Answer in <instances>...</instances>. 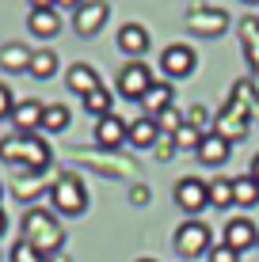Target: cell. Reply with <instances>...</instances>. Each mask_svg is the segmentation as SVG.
<instances>
[{
	"mask_svg": "<svg viewBox=\"0 0 259 262\" xmlns=\"http://www.w3.org/2000/svg\"><path fill=\"white\" fill-rule=\"evenodd\" d=\"M0 160L4 164H15L19 171H31V175H42L53 164V148L38 133H15V137L0 141Z\"/></svg>",
	"mask_w": 259,
	"mask_h": 262,
	"instance_id": "6da1fadb",
	"label": "cell"
},
{
	"mask_svg": "<svg viewBox=\"0 0 259 262\" xmlns=\"http://www.w3.org/2000/svg\"><path fill=\"white\" fill-rule=\"evenodd\" d=\"M23 239L31 243L42 258H53L65 247V228H61V221L50 209H38V205H34V209H27V216H23Z\"/></svg>",
	"mask_w": 259,
	"mask_h": 262,
	"instance_id": "7a4b0ae2",
	"label": "cell"
},
{
	"mask_svg": "<svg viewBox=\"0 0 259 262\" xmlns=\"http://www.w3.org/2000/svg\"><path fill=\"white\" fill-rule=\"evenodd\" d=\"M50 202L61 216H80L88 209V186L84 179L73 175V171H61L57 179L50 183Z\"/></svg>",
	"mask_w": 259,
	"mask_h": 262,
	"instance_id": "3957f363",
	"label": "cell"
},
{
	"mask_svg": "<svg viewBox=\"0 0 259 262\" xmlns=\"http://www.w3.org/2000/svg\"><path fill=\"white\" fill-rule=\"evenodd\" d=\"M175 251H180V258L183 262H194L198 255H206V251L213 247V236H210V228L202 221H194V216H187V221L175 228Z\"/></svg>",
	"mask_w": 259,
	"mask_h": 262,
	"instance_id": "277c9868",
	"label": "cell"
},
{
	"mask_svg": "<svg viewBox=\"0 0 259 262\" xmlns=\"http://www.w3.org/2000/svg\"><path fill=\"white\" fill-rule=\"evenodd\" d=\"M229 12L225 8H210V4H194L187 12V31L198 34V38H221L229 31Z\"/></svg>",
	"mask_w": 259,
	"mask_h": 262,
	"instance_id": "5b68a950",
	"label": "cell"
},
{
	"mask_svg": "<svg viewBox=\"0 0 259 262\" xmlns=\"http://www.w3.org/2000/svg\"><path fill=\"white\" fill-rule=\"evenodd\" d=\"M153 69L145 65V61H130V65H122L118 69V80H114V88H118V95H126V99H145V92L153 88Z\"/></svg>",
	"mask_w": 259,
	"mask_h": 262,
	"instance_id": "8992f818",
	"label": "cell"
},
{
	"mask_svg": "<svg viewBox=\"0 0 259 262\" xmlns=\"http://www.w3.org/2000/svg\"><path fill=\"white\" fill-rule=\"evenodd\" d=\"M194 69H198V53L187 46V42H172V46L160 53V72H164L168 80H183V76H191Z\"/></svg>",
	"mask_w": 259,
	"mask_h": 262,
	"instance_id": "52a82bcc",
	"label": "cell"
},
{
	"mask_svg": "<svg viewBox=\"0 0 259 262\" xmlns=\"http://www.w3.org/2000/svg\"><path fill=\"white\" fill-rule=\"evenodd\" d=\"M172 198H175V205L187 213V216H198L202 209H210V198H206V179H194V175H187V179H180L175 183V190H172Z\"/></svg>",
	"mask_w": 259,
	"mask_h": 262,
	"instance_id": "ba28073f",
	"label": "cell"
},
{
	"mask_svg": "<svg viewBox=\"0 0 259 262\" xmlns=\"http://www.w3.org/2000/svg\"><path fill=\"white\" fill-rule=\"evenodd\" d=\"M107 15H111V4H107V0H84V4L73 12V31L80 38H92V34L103 31Z\"/></svg>",
	"mask_w": 259,
	"mask_h": 262,
	"instance_id": "9c48e42d",
	"label": "cell"
},
{
	"mask_svg": "<svg viewBox=\"0 0 259 262\" xmlns=\"http://www.w3.org/2000/svg\"><path fill=\"white\" fill-rule=\"evenodd\" d=\"M248 118H252L248 111H240L236 103H225L221 114H217V122H213V133H221V137L233 144V141H240L248 133Z\"/></svg>",
	"mask_w": 259,
	"mask_h": 262,
	"instance_id": "30bf717a",
	"label": "cell"
},
{
	"mask_svg": "<svg viewBox=\"0 0 259 262\" xmlns=\"http://www.w3.org/2000/svg\"><path fill=\"white\" fill-rule=\"evenodd\" d=\"M126 133H130V122H122L118 114L95 118V141H99V148H107V152H118L122 144H126Z\"/></svg>",
	"mask_w": 259,
	"mask_h": 262,
	"instance_id": "8fae6325",
	"label": "cell"
},
{
	"mask_svg": "<svg viewBox=\"0 0 259 262\" xmlns=\"http://www.w3.org/2000/svg\"><path fill=\"white\" fill-rule=\"evenodd\" d=\"M255 239H259V228L248 221V216H233V221L225 224V236H221V243L233 247L236 255H240V251H248V247H255Z\"/></svg>",
	"mask_w": 259,
	"mask_h": 262,
	"instance_id": "7c38bea8",
	"label": "cell"
},
{
	"mask_svg": "<svg viewBox=\"0 0 259 262\" xmlns=\"http://www.w3.org/2000/svg\"><path fill=\"white\" fill-rule=\"evenodd\" d=\"M42 106H46V103H38V99H23V103H15L12 118H8L15 125V133H38L42 129Z\"/></svg>",
	"mask_w": 259,
	"mask_h": 262,
	"instance_id": "4fadbf2b",
	"label": "cell"
},
{
	"mask_svg": "<svg viewBox=\"0 0 259 262\" xmlns=\"http://www.w3.org/2000/svg\"><path fill=\"white\" fill-rule=\"evenodd\" d=\"M229 152H233V148H229V141L221 137V133H213V129H210V133H202L198 152H194V156H198L206 167H221V164L229 160Z\"/></svg>",
	"mask_w": 259,
	"mask_h": 262,
	"instance_id": "5bb4252c",
	"label": "cell"
},
{
	"mask_svg": "<svg viewBox=\"0 0 259 262\" xmlns=\"http://www.w3.org/2000/svg\"><path fill=\"white\" fill-rule=\"evenodd\" d=\"M118 50L126 53V57H141V53L149 50V31L141 23H126V27H118Z\"/></svg>",
	"mask_w": 259,
	"mask_h": 262,
	"instance_id": "9a60e30c",
	"label": "cell"
},
{
	"mask_svg": "<svg viewBox=\"0 0 259 262\" xmlns=\"http://www.w3.org/2000/svg\"><path fill=\"white\" fill-rule=\"evenodd\" d=\"M65 84H69V92H76L80 99H84V95H92L95 88H103V84H99V72H95L92 65H69V72H65Z\"/></svg>",
	"mask_w": 259,
	"mask_h": 262,
	"instance_id": "2e32d148",
	"label": "cell"
},
{
	"mask_svg": "<svg viewBox=\"0 0 259 262\" xmlns=\"http://www.w3.org/2000/svg\"><path fill=\"white\" fill-rule=\"evenodd\" d=\"M172 99H175V88L168 84V80H153V88L145 92L141 106H145V114H149V118H156L160 111H168V106H172Z\"/></svg>",
	"mask_w": 259,
	"mask_h": 262,
	"instance_id": "e0dca14e",
	"label": "cell"
},
{
	"mask_svg": "<svg viewBox=\"0 0 259 262\" xmlns=\"http://www.w3.org/2000/svg\"><path fill=\"white\" fill-rule=\"evenodd\" d=\"M31 57H34V50H27L23 42H8L0 50V72H27L31 69Z\"/></svg>",
	"mask_w": 259,
	"mask_h": 262,
	"instance_id": "ac0fdd59",
	"label": "cell"
},
{
	"mask_svg": "<svg viewBox=\"0 0 259 262\" xmlns=\"http://www.w3.org/2000/svg\"><path fill=\"white\" fill-rule=\"evenodd\" d=\"M126 141L133 144V148H153V144L160 141V129H156V122L149 118H133L130 122V133H126Z\"/></svg>",
	"mask_w": 259,
	"mask_h": 262,
	"instance_id": "d6986e66",
	"label": "cell"
},
{
	"mask_svg": "<svg viewBox=\"0 0 259 262\" xmlns=\"http://www.w3.org/2000/svg\"><path fill=\"white\" fill-rule=\"evenodd\" d=\"M233 205H240V209H255L259 205V183L252 175H236L233 179Z\"/></svg>",
	"mask_w": 259,
	"mask_h": 262,
	"instance_id": "ffe728a7",
	"label": "cell"
},
{
	"mask_svg": "<svg viewBox=\"0 0 259 262\" xmlns=\"http://www.w3.org/2000/svg\"><path fill=\"white\" fill-rule=\"evenodd\" d=\"M27 31L34 34V38H53V34L61 31V19H57V12H31L27 15Z\"/></svg>",
	"mask_w": 259,
	"mask_h": 262,
	"instance_id": "44dd1931",
	"label": "cell"
},
{
	"mask_svg": "<svg viewBox=\"0 0 259 262\" xmlns=\"http://www.w3.org/2000/svg\"><path fill=\"white\" fill-rule=\"evenodd\" d=\"M69 122H73V114H69L65 103H46L42 106V129L46 133H65Z\"/></svg>",
	"mask_w": 259,
	"mask_h": 262,
	"instance_id": "7402d4cb",
	"label": "cell"
},
{
	"mask_svg": "<svg viewBox=\"0 0 259 262\" xmlns=\"http://www.w3.org/2000/svg\"><path fill=\"white\" fill-rule=\"evenodd\" d=\"M240 46H244L248 61H252V69L259 72V19H252V15L240 23Z\"/></svg>",
	"mask_w": 259,
	"mask_h": 262,
	"instance_id": "603a6c76",
	"label": "cell"
},
{
	"mask_svg": "<svg viewBox=\"0 0 259 262\" xmlns=\"http://www.w3.org/2000/svg\"><path fill=\"white\" fill-rule=\"evenodd\" d=\"M229 103H236L240 111H248V114H259V92L252 88V80H236Z\"/></svg>",
	"mask_w": 259,
	"mask_h": 262,
	"instance_id": "cb8c5ba5",
	"label": "cell"
},
{
	"mask_svg": "<svg viewBox=\"0 0 259 262\" xmlns=\"http://www.w3.org/2000/svg\"><path fill=\"white\" fill-rule=\"evenodd\" d=\"M206 198H210V209H229L233 205V179H210Z\"/></svg>",
	"mask_w": 259,
	"mask_h": 262,
	"instance_id": "d4e9b609",
	"label": "cell"
},
{
	"mask_svg": "<svg viewBox=\"0 0 259 262\" xmlns=\"http://www.w3.org/2000/svg\"><path fill=\"white\" fill-rule=\"evenodd\" d=\"M31 72L34 80H50V76H57V53L53 50H34V57H31Z\"/></svg>",
	"mask_w": 259,
	"mask_h": 262,
	"instance_id": "484cf974",
	"label": "cell"
},
{
	"mask_svg": "<svg viewBox=\"0 0 259 262\" xmlns=\"http://www.w3.org/2000/svg\"><path fill=\"white\" fill-rule=\"evenodd\" d=\"M111 106H114V95L107 92V88H95L92 95H84V111L92 114V118H107V114H114Z\"/></svg>",
	"mask_w": 259,
	"mask_h": 262,
	"instance_id": "4316f807",
	"label": "cell"
},
{
	"mask_svg": "<svg viewBox=\"0 0 259 262\" xmlns=\"http://www.w3.org/2000/svg\"><path fill=\"white\" fill-rule=\"evenodd\" d=\"M12 194H15V198H23V202H31L34 194H42V179H38V175H31V171H23V175L12 183Z\"/></svg>",
	"mask_w": 259,
	"mask_h": 262,
	"instance_id": "83f0119b",
	"label": "cell"
},
{
	"mask_svg": "<svg viewBox=\"0 0 259 262\" xmlns=\"http://www.w3.org/2000/svg\"><path fill=\"white\" fill-rule=\"evenodd\" d=\"M153 122H156V129H160V133H168V137H175V133H180V125H183V114L175 111V106H168V111H160V114H156Z\"/></svg>",
	"mask_w": 259,
	"mask_h": 262,
	"instance_id": "f1b7e54d",
	"label": "cell"
},
{
	"mask_svg": "<svg viewBox=\"0 0 259 262\" xmlns=\"http://www.w3.org/2000/svg\"><path fill=\"white\" fill-rule=\"evenodd\" d=\"M198 141H202V133H198V129H191L187 122L180 125V133L172 137V144H175L180 152H198Z\"/></svg>",
	"mask_w": 259,
	"mask_h": 262,
	"instance_id": "f546056e",
	"label": "cell"
},
{
	"mask_svg": "<svg viewBox=\"0 0 259 262\" xmlns=\"http://www.w3.org/2000/svg\"><path fill=\"white\" fill-rule=\"evenodd\" d=\"M8 262H42V255H38L27 239H15L12 251H8Z\"/></svg>",
	"mask_w": 259,
	"mask_h": 262,
	"instance_id": "4dcf8cb0",
	"label": "cell"
},
{
	"mask_svg": "<svg viewBox=\"0 0 259 262\" xmlns=\"http://www.w3.org/2000/svg\"><path fill=\"white\" fill-rule=\"evenodd\" d=\"M183 122L191 125V129H198V133H202V129L210 125V114H206V106H191V111L183 114Z\"/></svg>",
	"mask_w": 259,
	"mask_h": 262,
	"instance_id": "1f68e13d",
	"label": "cell"
},
{
	"mask_svg": "<svg viewBox=\"0 0 259 262\" xmlns=\"http://www.w3.org/2000/svg\"><path fill=\"white\" fill-rule=\"evenodd\" d=\"M206 258L210 262H240V255H236L233 247H225V243H213V247L206 251Z\"/></svg>",
	"mask_w": 259,
	"mask_h": 262,
	"instance_id": "d6a6232c",
	"label": "cell"
},
{
	"mask_svg": "<svg viewBox=\"0 0 259 262\" xmlns=\"http://www.w3.org/2000/svg\"><path fill=\"white\" fill-rule=\"evenodd\" d=\"M12 111H15V95H12V88H8V84H0V122L12 118Z\"/></svg>",
	"mask_w": 259,
	"mask_h": 262,
	"instance_id": "836d02e7",
	"label": "cell"
},
{
	"mask_svg": "<svg viewBox=\"0 0 259 262\" xmlns=\"http://www.w3.org/2000/svg\"><path fill=\"white\" fill-rule=\"evenodd\" d=\"M153 148H156V156H160V160H172V156H175V144H172V137H160V141L153 144Z\"/></svg>",
	"mask_w": 259,
	"mask_h": 262,
	"instance_id": "e575fe53",
	"label": "cell"
},
{
	"mask_svg": "<svg viewBox=\"0 0 259 262\" xmlns=\"http://www.w3.org/2000/svg\"><path fill=\"white\" fill-rule=\"evenodd\" d=\"M50 8H57V0H31V12H50Z\"/></svg>",
	"mask_w": 259,
	"mask_h": 262,
	"instance_id": "d590c367",
	"label": "cell"
},
{
	"mask_svg": "<svg viewBox=\"0 0 259 262\" xmlns=\"http://www.w3.org/2000/svg\"><path fill=\"white\" fill-rule=\"evenodd\" d=\"M248 175H252V179H255V183H259V152H255V156H252V171H248Z\"/></svg>",
	"mask_w": 259,
	"mask_h": 262,
	"instance_id": "8d00e7d4",
	"label": "cell"
},
{
	"mask_svg": "<svg viewBox=\"0 0 259 262\" xmlns=\"http://www.w3.org/2000/svg\"><path fill=\"white\" fill-rule=\"evenodd\" d=\"M4 232H8V213L0 209V236H4Z\"/></svg>",
	"mask_w": 259,
	"mask_h": 262,
	"instance_id": "74e56055",
	"label": "cell"
},
{
	"mask_svg": "<svg viewBox=\"0 0 259 262\" xmlns=\"http://www.w3.org/2000/svg\"><path fill=\"white\" fill-rule=\"evenodd\" d=\"M57 4H61V8H80L84 0H57Z\"/></svg>",
	"mask_w": 259,
	"mask_h": 262,
	"instance_id": "f35d334b",
	"label": "cell"
},
{
	"mask_svg": "<svg viewBox=\"0 0 259 262\" xmlns=\"http://www.w3.org/2000/svg\"><path fill=\"white\" fill-rule=\"evenodd\" d=\"M240 4H252V8H259V0H240Z\"/></svg>",
	"mask_w": 259,
	"mask_h": 262,
	"instance_id": "ab89813d",
	"label": "cell"
},
{
	"mask_svg": "<svg viewBox=\"0 0 259 262\" xmlns=\"http://www.w3.org/2000/svg\"><path fill=\"white\" fill-rule=\"evenodd\" d=\"M42 262H61V258H57V255H53V258H42Z\"/></svg>",
	"mask_w": 259,
	"mask_h": 262,
	"instance_id": "60d3db41",
	"label": "cell"
},
{
	"mask_svg": "<svg viewBox=\"0 0 259 262\" xmlns=\"http://www.w3.org/2000/svg\"><path fill=\"white\" fill-rule=\"evenodd\" d=\"M137 262H156V258H137Z\"/></svg>",
	"mask_w": 259,
	"mask_h": 262,
	"instance_id": "b9f144b4",
	"label": "cell"
},
{
	"mask_svg": "<svg viewBox=\"0 0 259 262\" xmlns=\"http://www.w3.org/2000/svg\"><path fill=\"white\" fill-rule=\"evenodd\" d=\"M0 198H4V183H0Z\"/></svg>",
	"mask_w": 259,
	"mask_h": 262,
	"instance_id": "7bdbcfd3",
	"label": "cell"
},
{
	"mask_svg": "<svg viewBox=\"0 0 259 262\" xmlns=\"http://www.w3.org/2000/svg\"><path fill=\"white\" fill-rule=\"evenodd\" d=\"M255 247H259V239H255Z\"/></svg>",
	"mask_w": 259,
	"mask_h": 262,
	"instance_id": "ee69618b",
	"label": "cell"
}]
</instances>
